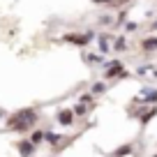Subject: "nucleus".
<instances>
[{"label":"nucleus","mask_w":157,"mask_h":157,"mask_svg":"<svg viewBox=\"0 0 157 157\" xmlns=\"http://www.w3.org/2000/svg\"><path fill=\"white\" fill-rule=\"evenodd\" d=\"M44 139H46L49 143H58V141H60V136H58V134H44Z\"/></svg>","instance_id":"obj_7"},{"label":"nucleus","mask_w":157,"mask_h":157,"mask_svg":"<svg viewBox=\"0 0 157 157\" xmlns=\"http://www.w3.org/2000/svg\"><path fill=\"white\" fill-rule=\"evenodd\" d=\"M93 2H109V0H93Z\"/></svg>","instance_id":"obj_12"},{"label":"nucleus","mask_w":157,"mask_h":157,"mask_svg":"<svg viewBox=\"0 0 157 157\" xmlns=\"http://www.w3.org/2000/svg\"><path fill=\"white\" fill-rule=\"evenodd\" d=\"M152 28H155V30H157V23H155V25H152Z\"/></svg>","instance_id":"obj_13"},{"label":"nucleus","mask_w":157,"mask_h":157,"mask_svg":"<svg viewBox=\"0 0 157 157\" xmlns=\"http://www.w3.org/2000/svg\"><path fill=\"white\" fill-rule=\"evenodd\" d=\"M116 74H120V67H118V65H113V67L109 69V74H106V76H116Z\"/></svg>","instance_id":"obj_9"},{"label":"nucleus","mask_w":157,"mask_h":157,"mask_svg":"<svg viewBox=\"0 0 157 157\" xmlns=\"http://www.w3.org/2000/svg\"><path fill=\"white\" fill-rule=\"evenodd\" d=\"M19 150H21V157H30V155H33V150H35V143L21 141V143H19Z\"/></svg>","instance_id":"obj_3"},{"label":"nucleus","mask_w":157,"mask_h":157,"mask_svg":"<svg viewBox=\"0 0 157 157\" xmlns=\"http://www.w3.org/2000/svg\"><path fill=\"white\" fill-rule=\"evenodd\" d=\"M42 139H44V134H42V132H35V134H33V139H30V143H39Z\"/></svg>","instance_id":"obj_8"},{"label":"nucleus","mask_w":157,"mask_h":157,"mask_svg":"<svg viewBox=\"0 0 157 157\" xmlns=\"http://www.w3.org/2000/svg\"><path fill=\"white\" fill-rule=\"evenodd\" d=\"M58 120H60L63 125H72V120H74V111H69V109L60 111V113H58Z\"/></svg>","instance_id":"obj_4"},{"label":"nucleus","mask_w":157,"mask_h":157,"mask_svg":"<svg viewBox=\"0 0 157 157\" xmlns=\"http://www.w3.org/2000/svg\"><path fill=\"white\" fill-rule=\"evenodd\" d=\"M143 49H157V37H150L143 42Z\"/></svg>","instance_id":"obj_6"},{"label":"nucleus","mask_w":157,"mask_h":157,"mask_svg":"<svg viewBox=\"0 0 157 157\" xmlns=\"http://www.w3.org/2000/svg\"><path fill=\"white\" fill-rule=\"evenodd\" d=\"M37 123V111H33V109H23V111L14 113V116L10 118V127L12 129H19V132H25V129L30 127V125Z\"/></svg>","instance_id":"obj_1"},{"label":"nucleus","mask_w":157,"mask_h":157,"mask_svg":"<svg viewBox=\"0 0 157 157\" xmlns=\"http://www.w3.org/2000/svg\"><path fill=\"white\" fill-rule=\"evenodd\" d=\"M83 111H86V106H83V104H78V106L74 109V113H78V116H83Z\"/></svg>","instance_id":"obj_10"},{"label":"nucleus","mask_w":157,"mask_h":157,"mask_svg":"<svg viewBox=\"0 0 157 157\" xmlns=\"http://www.w3.org/2000/svg\"><path fill=\"white\" fill-rule=\"evenodd\" d=\"M102 90H104V83H97V86L93 88V93H102Z\"/></svg>","instance_id":"obj_11"},{"label":"nucleus","mask_w":157,"mask_h":157,"mask_svg":"<svg viewBox=\"0 0 157 157\" xmlns=\"http://www.w3.org/2000/svg\"><path fill=\"white\" fill-rule=\"evenodd\" d=\"M65 39L72 42V44L83 46V44H88V42H90V35H65Z\"/></svg>","instance_id":"obj_2"},{"label":"nucleus","mask_w":157,"mask_h":157,"mask_svg":"<svg viewBox=\"0 0 157 157\" xmlns=\"http://www.w3.org/2000/svg\"><path fill=\"white\" fill-rule=\"evenodd\" d=\"M129 152H132V146H123L120 150L113 152V157H123V155H129Z\"/></svg>","instance_id":"obj_5"}]
</instances>
